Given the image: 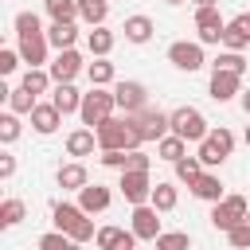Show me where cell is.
Instances as JSON below:
<instances>
[{
  "label": "cell",
  "instance_id": "6da1fadb",
  "mask_svg": "<svg viewBox=\"0 0 250 250\" xmlns=\"http://www.w3.org/2000/svg\"><path fill=\"white\" fill-rule=\"evenodd\" d=\"M98 133V152H133V148H141V141H137V133H133V125H129V117L121 113H113L105 125H98L94 129Z\"/></svg>",
  "mask_w": 250,
  "mask_h": 250
},
{
  "label": "cell",
  "instance_id": "7a4b0ae2",
  "mask_svg": "<svg viewBox=\"0 0 250 250\" xmlns=\"http://www.w3.org/2000/svg\"><path fill=\"white\" fill-rule=\"evenodd\" d=\"M113 113H117V98H113V90H105V86H90V94H82V109H78V117H82L86 129L105 125Z\"/></svg>",
  "mask_w": 250,
  "mask_h": 250
},
{
  "label": "cell",
  "instance_id": "3957f363",
  "mask_svg": "<svg viewBox=\"0 0 250 250\" xmlns=\"http://www.w3.org/2000/svg\"><path fill=\"white\" fill-rule=\"evenodd\" d=\"M168 117H172V133L184 137L188 145H203V141L211 137V125H207V117H203L195 105H180V109H172Z\"/></svg>",
  "mask_w": 250,
  "mask_h": 250
},
{
  "label": "cell",
  "instance_id": "277c9868",
  "mask_svg": "<svg viewBox=\"0 0 250 250\" xmlns=\"http://www.w3.org/2000/svg\"><path fill=\"white\" fill-rule=\"evenodd\" d=\"M129 125H133V133H137L141 145H148V141H164V137L172 133V117H168L164 109H152V105L141 109V113H133Z\"/></svg>",
  "mask_w": 250,
  "mask_h": 250
},
{
  "label": "cell",
  "instance_id": "5b68a950",
  "mask_svg": "<svg viewBox=\"0 0 250 250\" xmlns=\"http://www.w3.org/2000/svg\"><path fill=\"white\" fill-rule=\"evenodd\" d=\"M168 62H172L176 70H184V74H195V70H203V66H207L203 43H199V39H176V43L168 47Z\"/></svg>",
  "mask_w": 250,
  "mask_h": 250
},
{
  "label": "cell",
  "instance_id": "8992f818",
  "mask_svg": "<svg viewBox=\"0 0 250 250\" xmlns=\"http://www.w3.org/2000/svg\"><path fill=\"white\" fill-rule=\"evenodd\" d=\"M246 211H250V203H246L242 195H227L223 203H215V207H211V215H207V219H211V227H215V230L230 234L238 223H246Z\"/></svg>",
  "mask_w": 250,
  "mask_h": 250
},
{
  "label": "cell",
  "instance_id": "52a82bcc",
  "mask_svg": "<svg viewBox=\"0 0 250 250\" xmlns=\"http://www.w3.org/2000/svg\"><path fill=\"white\" fill-rule=\"evenodd\" d=\"M113 98H117V109H121L125 117L148 109V86L137 82V78H121V82H113Z\"/></svg>",
  "mask_w": 250,
  "mask_h": 250
},
{
  "label": "cell",
  "instance_id": "ba28073f",
  "mask_svg": "<svg viewBox=\"0 0 250 250\" xmlns=\"http://www.w3.org/2000/svg\"><path fill=\"white\" fill-rule=\"evenodd\" d=\"M129 230L141 238V242H156L164 230H160V211L152 207V203H141V207H133V215H129Z\"/></svg>",
  "mask_w": 250,
  "mask_h": 250
},
{
  "label": "cell",
  "instance_id": "9c48e42d",
  "mask_svg": "<svg viewBox=\"0 0 250 250\" xmlns=\"http://www.w3.org/2000/svg\"><path fill=\"white\" fill-rule=\"evenodd\" d=\"M117 188H121L125 203L141 207V203H148V199H152V188H156V184H152V176H148V172H121Z\"/></svg>",
  "mask_w": 250,
  "mask_h": 250
},
{
  "label": "cell",
  "instance_id": "30bf717a",
  "mask_svg": "<svg viewBox=\"0 0 250 250\" xmlns=\"http://www.w3.org/2000/svg\"><path fill=\"white\" fill-rule=\"evenodd\" d=\"M195 31H199V43H203V47H211V43H223L227 20L219 16V8H195Z\"/></svg>",
  "mask_w": 250,
  "mask_h": 250
},
{
  "label": "cell",
  "instance_id": "8fae6325",
  "mask_svg": "<svg viewBox=\"0 0 250 250\" xmlns=\"http://www.w3.org/2000/svg\"><path fill=\"white\" fill-rule=\"evenodd\" d=\"M16 51H20V59L27 62V66H51L47 62V51H51V43H47V31L43 35H16Z\"/></svg>",
  "mask_w": 250,
  "mask_h": 250
},
{
  "label": "cell",
  "instance_id": "7c38bea8",
  "mask_svg": "<svg viewBox=\"0 0 250 250\" xmlns=\"http://www.w3.org/2000/svg\"><path fill=\"white\" fill-rule=\"evenodd\" d=\"M207 94L215 102H234L242 98V74H227V70H211V82H207Z\"/></svg>",
  "mask_w": 250,
  "mask_h": 250
},
{
  "label": "cell",
  "instance_id": "4fadbf2b",
  "mask_svg": "<svg viewBox=\"0 0 250 250\" xmlns=\"http://www.w3.org/2000/svg\"><path fill=\"white\" fill-rule=\"evenodd\" d=\"M82 66H86V62H82V55L70 47V51H59V55L51 59V66H47V70H51V78H55V86H59V82H74Z\"/></svg>",
  "mask_w": 250,
  "mask_h": 250
},
{
  "label": "cell",
  "instance_id": "5bb4252c",
  "mask_svg": "<svg viewBox=\"0 0 250 250\" xmlns=\"http://www.w3.org/2000/svg\"><path fill=\"white\" fill-rule=\"evenodd\" d=\"M109 203H113V191H109L105 184H86V188L78 191V207H82L86 215H102V211H109Z\"/></svg>",
  "mask_w": 250,
  "mask_h": 250
},
{
  "label": "cell",
  "instance_id": "9a60e30c",
  "mask_svg": "<svg viewBox=\"0 0 250 250\" xmlns=\"http://www.w3.org/2000/svg\"><path fill=\"white\" fill-rule=\"evenodd\" d=\"M121 31H125V43H148L152 39V31H156V23H152V16H145V12H137V16H125V23H121Z\"/></svg>",
  "mask_w": 250,
  "mask_h": 250
},
{
  "label": "cell",
  "instance_id": "2e32d148",
  "mask_svg": "<svg viewBox=\"0 0 250 250\" xmlns=\"http://www.w3.org/2000/svg\"><path fill=\"white\" fill-rule=\"evenodd\" d=\"M94 148H98V133L94 129H86V125H78V129H70L66 133V156H94Z\"/></svg>",
  "mask_w": 250,
  "mask_h": 250
},
{
  "label": "cell",
  "instance_id": "e0dca14e",
  "mask_svg": "<svg viewBox=\"0 0 250 250\" xmlns=\"http://www.w3.org/2000/svg\"><path fill=\"white\" fill-rule=\"evenodd\" d=\"M86 219V211L78 207V203H66V199H59L55 207H51V223H55V230H62V234H70L78 223Z\"/></svg>",
  "mask_w": 250,
  "mask_h": 250
},
{
  "label": "cell",
  "instance_id": "ac0fdd59",
  "mask_svg": "<svg viewBox=\"0 0 250 250\" xmlns=\"http://www.w3.org/2000/svg\"><path fill=\"white\" fill-rule=\"evenodd\" d=\"M51 105L66 117V113H78L82 109V94H78V86L74 82H59L55 90H51Z\"/></svg>",
  "mask_w": 250,
  "mask_h": 250
},
{
  "label": "cell",
  "instance_id": "d6986e66",
  "mask_svg": "<svg viewBox=\"0 0 250 250\" xmlns=\"http://www.w3.org/2000/svg\"><path fill=\"white\" fill-rule=\"evenodd\" d=\"M59 125H62V113H59L51 102H39V105L31 109V129H35L39 137H51Z\"/></svg>",
  "mask_w": 250,
  "mask_h": 250
},
{
  "label": "cell",
  "instance_id": "ffe728a7",
  "mask_svg": "<svg viewBox=\"0 0 250 250\" xmlns=\"http://www.w3.org/2000/svg\"><path fill=\"white\" fill-rule=\"evenodd\" d=\"M55 180H59L62 191H82V188L90 184V172H86L82 160H70V164H62V168L55 172Z\"/></svg>",
  "mask_w": 250,
  "mask_h": 250
},
{
  "label": "cell",
  "instance_id": "44dd1931",
  "mask_svg": "<svg viewBox=\"0 0 250 250\" xmlns=\"http://www.w3.org/2000/svg\"><path fill=\"white\" fill-rule=\"evenodd\" d=\"M191 195H195V199H203V203H211V207L227 199V191H223V180H219L215 172H203V176L191 184Z\"/></svg>",
  "mask_w": 250,
  "mask_h": 250
},
{
  "label": "cell",
  "instance_id": "7402d4cb",
  "mask_svg": "<svg viewBox=\"0 0 250 250\" xmlns=\"http://www.w3.org/2000/svg\"><path fill=\"white\" fill-rule=\"evenodd\" d=\"M20 86L39 98V94H51V90H55V78H51V70H43V66H27L23 78H20Z\"/></svg>",
  "mask_w": 250,
  "mask_h": 250
},
{
  "label": "cell",
  "instance_id": "603a6c76",
  "mask_svg": "<svg viewBox=\"0 0 250 250\" xmlns=\"http://www.w3.org/2000/svg\"><path fill=\"white\" fill-rule=\"evenodd\" d=\"M113 43H117V35H113L109 27H90V31H86V47H90L94 59H109Z\"/></svg>",
  "mask_w": 250,
  "mask_h": 250
},
{
  "label": "cell",
  "instance_id": "cb8c5ba5",
  "mask_svg": "<svg viewBox=\"0 0 250 250\" xmlns=\"http://www.w3.org/2000/svg\"><path fill=\"white\" fill-rule=\"evenodd\" d=\"M160 215L164 211H176V203H180V188L172 184V180H156V188H152V199H148Z\"/></svg>",
  "mask_w": 250,
  "mask_h": 250
},
{
  "label": "cell",
  "instance_id": "d4e9b609",
  "mask_svg": "<svg viewBox=\"0 0 250 250\" xmlns=\"http://www.w3.org/2000/svg\"><path fill=\"white\" fill-rule=\"evenodd\" d=\"M47 43L55 51H70L78 43V23H51L47 27Z\"/></svg>",
  "mask_w": 250,
  "mask_h": 250
},
{
  "label": "cell",
  "instance_id": "484cf974",
  "mask_svg": "<svg viewBox=\"0 0 250 250\" xmlns=\"http://www.w3.org/2000/svg\"><path fill=\"white\" fill-rule=\"evenodd\" d=\"M23 219H27V203H23V199H16V195H8V199L0 203V230L20 227Z\"/></svg>",
  "mask_w": 250,
  "mask_h": 250
},
{
  "label": "cell",
  "instance_id": "4316f807",
  "mask_svg": "<svg viewBox=\"0 0 250 250\" xmlns=\"http://www.w3.org/2000/svg\"><path fill=\"white\" fill-rule=\"evenodd\" d=\"M105 16H109V0H78V20L82 23L105 27Z\"/></svg>",
  "mask_w": 250,
  "mask_h": 250
},
{
  "label": "cell",
  "instance_id": "83f0119b",
  "mask_svg": "<svg viewBox=\"0 0 250 250\" xmlns=\"http://www.w3.org/2000/svg\"><path fill=\"white\" fill-rule=\"evenodd\" d=\"M184 156H188V141H184V137L168 133L164 141H156V160H168V164H176V160H184Z\"/></svg>",
  "mask_w": 250,
  "mask_h": 250
},
{
  "label": "cell",
  "instance_id": "f1b7e54d",
  "mask_svg": "<svg viewBox=\"0 0 250 250\" xmlns=\"http://www.w3.org/2000/svg\"><path fill=\"white\" fill-rule=\"evenodd\" d=\"M43 12L51 23H74L78 20V0H43Z\"/></svg>",
  "mask_w": 250,
  "mask_h": 250
},
{
  "label": "cell",
  "instance_id": "f546056e",
  "mask_svg": "<svg viewBox=\"0 0 250 250\" xmlns=\"http://www.w3.org/2000/svg\"><path fill=\"white\" fill-rule=\"evenodd\" d=\"M86 78H90V86H113L117 70L109 59H94V62H86Z\"/></svg>",
  "mask_w": 250,
  "mask_h": 250
},
{
  "label": "cell",
  "instance_id": "4dcf8cb0",
  "mask_svg": "<svg viewBox=\"0 0 250 250\" xmlns=\"http://www.w3.org/2000/svg\"><path fill=\"white\" fill-rule=\"evenodd\" d=\"M35 105H39V98H35V94H27L23 86H12V90H8V109H12V113L31 117V109H35Z\"/></svg>",
  "mask_w": 250,
  "mask_h": 250
},
{
  "label": "cell",
  "instance_id": "1f68e13d",
  "mask_svg": "<svg viewBox=\"0 0 250 250\" xmlns=\"http://www.w3.org/2000/svg\"><path fill=\"white\" fill-rule=\"evenodd\" d=\"M172 172H176V184H188V188H191L207 168L199 164V156H184V160H176V164H172Z\"/></svg>",
  "mask_w": 250,
  "mask_h": 250
},
{
  "label": "cell",
  "instance_id": "d6a6232c",
  "mask_svg": "<svg viewBox=\"0 0 250 250\" xmlns=\"http://www.w3.org/2000/svg\"><path fill=\"white\" fill-rule=\"evenodd\" d=\"M211 70L242 74V70H246V59H242V51H219V55H215V62H211Z\"/></svg>",
  "mask_w": 250,
  "mask_h": 250
},
{
  "label": "cell",
  "instance_id": "836d02e7",
  "mask_svg": "<svg viewBox=\"0 0 250 250\" xmlns=\"http://www.w3.org/2000/svg\"><path fill=\"white\" fill-rule=\"evenodd\" d=\"M20 133H23V125H20V113L4 109V113H0V145H16V141H20Z\"/></svg>",
  "mask_w": 250,
  "mask_h": 250
},
{
  "label": "cell",
  "instance_id": "e575fe53",
  "mask_svg": "<svg viewBox=\"0 0 250 250\" xmlns=\"http://www.w3.org/2000/svg\"><path fill=\"white\" fill-rule=\"evenodd\" d=\"M152 246H156V250H191V234H188V230H164Z\"/></svg>",
  "mask_w": 250,
  "mask_h": 250
},
{
  "label": "cell",
  "instance_id": "d590c367",
  "mask_svg": "<svg viewBox=\"0 0 250 250\" xmlns=\"http://www.w3.org/2000/svg\"><path fill=\"white\" fill-rule=\"evenodd\" d=\"M195 156H199V164H203V168H219V164L227 160V156H223V148H219V145H215L211 137H207V141H203V145L195 148Z\"/></svg>",
  "mask_w": 250,
  "mask_h": 250
},
{
  "label": "cell",
  "instance_id": "8d00e7d4",
  "mask_svg": "<svg viewBox=\"0 0 250 250\" xmlns=\"http://www.w3.org/2000/svg\"><path fill=\"white\" fill-rule=\"evenodd\" d=\"M16 35H43V23L35 12H20L16 16Z\"/></svg>",
  "mask_w": 250,
  "mask_h": 250
},
{
  "label": "cell",
  "instance_id": "74e56055",
  "mask_svg": "<svg viewBox=\"0 0 250 250\" xmlns=\"http://www.w3.org/2000/svg\"><path fill=\"white\" fill-rule=\"evenodd\" d=\"M121 234H125V227H98L94 246H98V250H113V246L121 242Z\"/></svg>",
  "mask_w": 250,
  "mask_h": 250
},
{
  "label": "cell",
  "instance_id": "f35d334b",
  "mask_svg": "<svg viewBox=\"0 0 250 250\" xmlns=\"http://www.w3.org/2000/svg\"><path fill=\"white\" fill-rule=\"evenodd\" d=\"M35 246H39V250H66V246H70V234H62V230H47V234H39Z\"/></svg>",
  "mask_w": 250,
  "mask_h": 250
},
{
  "label": "cell",
  "instance_id": "ab89813d",
  "mask_svg": "<svg viewBox=\"0 0 250 250\" xmlns=\"http://www.w3.org/2000/svg\"><path fill=\"white\" fill-rule=\"evenodd\" d=\"M223 47H227V51H246V47H250V39H246L234 23H227V31H223Z\"/></svg>",
  "mask_w": 250,
  "mask_h": 250
},
{
  "label": "cell",
  "instance_id": "60d3db41",
  "mask_svg": "<svg viewBox=\"0 0 250 250\" xmlns=\"http://www.w3.org/2000/svg\"><path fill=\"white\" fill-rule=\"evenodd\" d=\"M211 141H215V145L223 148V156H230V152H234V133H230L227 125H219V129H211Z\"/></svg>",
  "mask_w": 250,
  "mask_h": 250
},
{
  "label": "cell",
  "instance_id": "b9f144b4",
  "mask_svg": "<svg viewBox=\"0 0 250 250\" xmlns=\"http://www.w3.org/2000/svg\"><path fill=\"white\" fill-rule=\"evenodd\" d=\"M227 242H230L234 250H250V223H238V227L227 234Z\"/></svg>",
  "mask_w": 250,
  "mask_h": 250
},
{
  "label": "cell",
  "instance_id": "7bdbcfd3",
  "mask_svg": "<svg viewBox=\"0 0 250 250\" xmlns=\"http://www.w3.org/2000/svg\"><path fill=\"white\" fill-rule=\"evenodd\" d=\"M20 62H23V59H20V51H16V47H0V74H12Z\"/></svg>",
  "mask_w": 250,
  "mask_h": 250
},
{
  "label": "cell",
  "instance_id": "ee69618b",
  "mask_svg": "<svg viewBox=\"0 0 250 250\" xmlns=\"http://www.w3.org/2000/svg\"><path fill=\"white\" fill-rule=\"evenodd\" d=\"M148 168H152V156H148L145 148H133V152H129V168H125V172H148Z\"/></svg>",
  "mask_w": 250,
  "mask_h": 250
},
{
  "label": "cell",
  "instance_id": "f6af8a7d",
  "mask_svg": "<svg viewBox=\"0 0 250 250\" xmlns=\"http://www.w3.org/2000/svg\"><path fill=\"white\" fill-rule=\"evenodd\" d=\"M98 160H102L105 168H117V172H125V168H129V152H102Z\"/></svg>",
  "mask_w": 250,
  "mask_h": 250
},
{
  "label": "cell",
  "instance_id": "bcb514c9",
  "mask_svg": "<svg viewBox=\"0 0 250 250\" xmlns=\"http://www.w3.org/2000/svg\"><path fill=\"white\" fill-rule=\"evenodd\" d=\"M12 176H16V156L0 152V180H12Z\"/></svg>",
  "mask_w": 250,
  "mask_h": 250
},
{
  "label": "cell",
  "instance_id": "7dc6e473",
  "mask_svg": "<svg viewBox=\"0 0 250 250\" xmlns=\"http://www.w3.org/2000/svg\"><path fill=\"white\" fill-rule=\"evenodd\" d=\"M230 23H234V27H238V31H242V35L250 39V12H238V16L230 20Z\"/></svg>",
  "mask_w": 250,
  "mask_h": 250
},
{
  "label": "cell",
  "instance_id": "c3c4849f",
  "mask_svg": "<svg viewBox=\"0 0 250 250\" xmlns=\"http://www.w3.org/2000/svg\"><path fill=\"white\" fill-rule=\"evenodd\" d=\"M238 102H242V113L250 117V90H242V98H238Z\"/></svg>",
  "mask_w": 250,
  "mask_h": 250
},
{
  "label": "cell",
  "instance_id": "681fc988",
  "mask_svg": "<svg viewBox=\"0 0 250 250\" xmlns=\"http://www.w3.org/2000/svg\"><path fill=\"white\" fill-rule=\"evenodd\" d=\"M195 8H219V0H191Z\"/></svg>",
  "mask_w": 250,
  "mask_h": 250
},
{
  "label": "cell",
  "instance_id": "f907efd6",
  "mask_svg": "<svg viewBox=\"0 0 250 250\" xmlns=\"http://www.w3.org/2000/svg\"><path fill=\"white\" fill-rule=\"evenodd\" d=\"M66 250H86V246H82V242H70V246H66Z\"/></svg>",
  "mask_w": 250,
  "mask_h": 250
},
{
  "label": "cell",
  "instance_id": "816d5d0a",
  "mask_svg": "<svg viewBox=\"0 0 250 250\" xmlns=\"http://www.w3.org/2000/svg\"><path fill=\"white\" fill-rule=\"evenodd\" d=\"M164 4H168V8H176V4H184V0H164Z\"/></svg>",
  "mask_w": 250,
  "mask_h": 250
},
{
  "label": "cell",
  "instance_id": "f5cc1de1",
  "mask_svg": "<svg viewBox=\"0 0 250 250\" xmlns=\"http://www.w3.org/2000/svg\"><path fill=\"white\" fill-rule=\"evenodd\" d=\"M242 141H246V145H250V125H246V137H242Z\"/></svg>",
  "mask_w": 250,
  "mask_h": 250
},
{
  "label": "cell",
  "instance_id": "db71d44e",
  "mask_svg": "<svg viewBox=\"0 0 250 250\" xmlns=\"http://www.w3.org/2000/svg\"><path fill=\"white\" fill-rule=\"evenodd\" d=\"M246 223H250V211H246Z\"/></svg>",
  "mask_w": 250,
  "mask_h": 250
},
{
  "label": "cell",
  "instance_id": "11a10c76",
  "mask_svg": "<svg viewBox=\"0 0 250 250\" xmlns=\"http://www.w3.org/2000/svg\"><path fill=\"white\" fill-rule=\"evenodd\" d=\"M152 250H156V246H152Z\"/></svg>",
  "mask_w": 250,
  "mask_h": 250
}]
</instances>
